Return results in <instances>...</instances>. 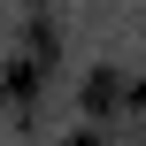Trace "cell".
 <instances>
[{"label":"cell","instance_id":"1","mask_svg":"<svg viewBox=\"0 0 146 146\" xmlns=\"http://www.w3.org/2000/svg\"><path fill=\"white\" fill-rule=\"evenodd\" d=\"M115 92H123V77H115V69H92V77H85V108H92V115H108V108H115Z\"/></svg>","mask_w":146,"mask_h":146}]
</instances>
